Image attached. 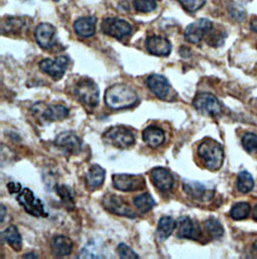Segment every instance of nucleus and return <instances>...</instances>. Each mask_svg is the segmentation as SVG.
Wrapping results in <instances>:
<instances>
[{
  "mask_svg": "<svg viewBox=\"0 0 257 259\" xmlns=\"http://www.w3.org/2000/svg\"><path fill=\"white\" fill-rule=\"evenodd\" d=\"M177 227H178L177 235L180 238L198 240L201 235L200 227L189 217H185V216L180 217L177 220Z\"/></svg>",
  "mask_w": 257,
  "mask_h": 259,
  "instance_id": "f3484780",
  "label": "nucleus"
},
{
  "mask_svg": "<svg viewBox=\"0 0 257 259\" xmlns=\"http://www.w3.org/2000/svg\"><path fill=\"white\" fill-rule=\"evenodd\" d=\"M146 48L151 55L157 57H167L172 51L171 42L167 38L158 35L148 37L146 40Z\"/></svg>",
  "mask_w": 257,
  "mask_h": 259,
  "instance_id": "2eb2a0df",
  "label": "nucleus"
},
{
  "mask_svg": "<svg viewBox=\"0 0 257 259\" xmlns=\"http://www.w3.org/2000/svg\"><path fill=\"white\" fill-rule=\"evenodd\" d=\"M207 233L214 239H219L224 234V229L222 224L215 218H209L204 223Z\"/></svg>",
  "mask_w": 257,
  "mask_h": 259,
  "instance_id": "c85d7f7f",
  "label": "nucleus"
},
{
  "mask_svg": "<svg viewBox=\"0 0 257 259\" xmlns=\"http://www.w3.org/2000/svg\"><path fill=\"white\" fill-rule=\"evenodd\" d=\"M103 206L109 212L119 215L135 218L136 213L131 209L128 204L120 197L113 194H107L103 198Z\"/></svg>",
  "mask_w": 257,
  "mask_h": 259,
  "instance_id": "9d476101",
  "label": "nucleus"
},
{
  "mask_svg": "<svg viewBox=\"0 0 257 259\" xmlns=\"http://www.w3.org/2000/svg\"><path fill=\"white\" fill-rule=\"evenodd\" d=\"M198 154L203 159L207 169L211 171L219 170L224 161V151L219 143L208 139L198 147Z\"/></svg>",
  "mask_w": 257,
  "mask_h": 259,
  "instance_id": "f03ea898",
  "label": "nucleus"
},
{
  "mask_svg": "<svg viewBox=\"0 0 257 259\" xmlns=\"http://www.w3.org/2000/svg\"><path fill=\"white\" fill-rule=\"evenodd\" d=\"M67 65H68V58L65 56H62L57 58L56 60L46 59L41 61L39 64V68L44 72L52 76L54 79L59 80L64 76Z\"/></svg>",
  "mask_w": 257,
  "mask_h": 259,
  "instance_id": "9b49d317",
  "label": "nucleus"
},
{
  "mask_svg": "<svg viewBox=\"0 0 257 259\" xmlns=\"http://www.w3.org/2000/svg\"><path fill=\"white\" fill-rule=\"evenodd\" d=\"M23 257H24V258H37V256H36L35 254H33V253H30V254H25Z\"/></svg>",
  "mask_w": 257,
  "mask_h": 259,
  "instance_id": "a19ab883",
  "label": "nucleus"
},
{
  "mask_svg": "<svg viewBox=\"0 0 257 259\" xmlns=\"http://www.w3.org/2000/svg\"><path fill=\"white\" fill-rule=\"evenodd\" d=\"M193 107L202 115L217 117L221 114L222 108L218 99L211 94H200L193 101Z\"/></svg>",
  "mask_w": 257,
  "mask_h": 259,
  "instance_id": "39448f33",
  "label": "nucleus"
},
{
  "mask_svg": "<svg viewBox=\"0 0 257 259\" xmlns=\"http://www.w3.org/2000/svg\"><path fill=\"white\" fill-rule=\"evenodd\" d=\"M250 28L257 33V18H253L250 22Z\"/></svg>",
  "mask_w": 257,
  "mask_h": 259,
  "instance_id": "58836bf2",
  "label": "nucleus"
},
{
  "mask_svg": "<svg viewBox=\"0 0 257 259\" xmlns=\"http://www.w3.org/2000/svg\"><path fill=\"white\" fill-rule=\"evenodd\" d=\"M253 248H254V250L257 252V241H255V243L253 244Z\"/></svg>",
  "mask_w": 257,
  "mask_h": 259,
  "instance_id": "37998d69",
  "label": "nucleus"
},
{
  "mask_svg": "<svg viewBox=\"0 0 257 259\" xmlns=\"http://www.w3.org/2000/svg\"><path fill=\"white\" fill-rule=\"evenodd\" d=\"M134 204L142 213L149 212L156 205L153 196L150 193H143L137 196L134 199Z\"/></svg>",
  "mask_w": 257,
  "mask_h": 259,
  "instance_id": "cd10ccee",
  "label": "nucleus"
},
{
  "mask_svg": "<svg viewBox=\"0 0 257 259\" xmlns=\"http://www.w3.org/2000/svg\"><path fill=\"white\" fill-rule=\"evenodd\" d=\"M253 219L257 221V205L254 207V209H253Z\"/></svg>",
  "mask_w": 257,
  "mask_h": 259,
  "instance_id": "79ce46f5",
  "label": "nucleus"
},
{
  "mask_svg": "<svg viewBox=\"0 0 257 259\" xmlns=\"http://www.w3.org/2000/svg\"><path fill=\"white\" fill-rule=\"evenodd\" d=\"M52 252L57 257H64L67 256L72 252L73 243L72 241L66 236H57L52 240L51 243Z\"/></svg>",
  "mask_w": 257,
  "mask_h": 259,
  "instance_id": "aec40b11",
  "label": "nucleus"
},
{
  "mask_svg": "<svg viewBox=\"0 0 257 259\" xmlns=\"http://www.w3.org/2000/svg\"><path fill=\"white\" fill-rule=\"evenodd\" d=\"M132 29V25L128 21L118 17H108L104 19L102 23L103 32L117 39H122L128 36L131 34Z\"/></svg>",
  "mask_w": 257,
  "mask_h": 259,
  "instance_id": "423d86ee",
  "label": "nucleus"
},
{
  "mask_svg": "<svg viewBox=\"0 0 257 259\" xmlns=\"http://www.w3.org/2000/svg\"><path fill=\"white\" fill-rule=\"evenodd\" d=\"M56 190L58 192V195L61 197L64 207L67 210H72L74 208V198L72 194V190L65 185H59L58 187H56Z\"/></svg>",
  "mask_w": 257,
  "mask_h": 259,
  "instance_id": "7c9ffc66",
  "label": "nucleus"
},
{
  "mask_svg": "<svg viewBox=\"0 0 257 259\" xmlns=\"http://www.w3.org/2000/svg\"><path fill=\"white\" fill-rule=\"evenodd\" d=\"M17 200L28 214L34 217L48 216V214L45 211L44 203L41 202V200L37 199L34 196L33 192L30 189L28 188L23 189L21 193L17 196Z\"/></svg>",
  "mask_w": 257,
  "mask_h": 259,
  "instance_id": "0eeeda50",
  "label": "nucleus"
},
{
  "mask_svg": "<svg viewBox=\"0 0 257 259\" xmlns=\"http://www.w3.org/2000/svg\"><path fill=\"white\" fill-rule=\"evenodd\" d=\"M106 171L99 165H93L87 175L85 183L90 190L99 189L105 181Z\"/></svg>",
  "mask_w": 257,
  "mask_h": 259,
  "instance_id": "4be33fe9",
  "label": "nucleus"
},
{
  "mask_svg": "<svg viewBox=\"0 0 257 259\" xmlns=\"http://www.w3.org/2000/svg\"><path fill=\"white\" fill-rule=\"evenodd\" d=\"M147 85L150 91L159 99L167 100L171 93V85L167 78L161 74H152L147 79Z\"/></svg>",
  "mask_w": 257,
  "mask_h": 259,
  "instance_id": "ddd939ff",
  "label": "nucleus"
},
{
  "mask_svg": "<svg viewBox=\"0 0 257 259\" xmlns=\"http://www.w3.org/2000/svg\"><path fill=\"white\" fill-rule=\"evenodd\" d=\"M56 27L50 23H40L35 29V39L45 50L52 49L56 45Z\"/></svg>",
  "mask_w": 257,
  "mask_h": 259,
  "instance_id": "f8f14e48",
  "label": "nucleus"
},
{
  "mask_svg": "<svg viewBox=\"0 0 257 259\" xmlns=\"http://www.w3.org/2000/svg\"><path fill=\"white\" fill-rule=\"evenodd\" d=\"M183 190L186 194L197 200H204L210 198L206 187L199 182L185 181L183 183Z\"/></svg>",
  "mask_w": 257,
  "mask_h": 259,
  "instance_id": "b1692460",
  "label": "nucleus"
},
{
  "mask_svg": "<svg viewBox=\"0 0 257 259\" xmlns=\"http://www.w3.org/2000/svg\"><path fill=\"white\" fill-rule=\"evenodd\" d=\"M2 238L15 251H20L22 248V238L16 226L10 225L2 232Z\"/></svg>",
  "mask_w": 257,
  "mask_h": 259,
  "instance_id": "5701e85b",
  "label": "nucleus"
},
{
  "mask_svg": "<svg viewBox=\"0 0 257 259\" xmlns=\"http://www.w3.org/2000/svg\"><path fill=\"white\" fill-rule=\"evenodd\" d=\"M113 184L117 190L124 192L141 191L146 187L145 179L140 175L115 174L113 175Z\"/></svg>",
  "mask_w": 257,
  "mask_h": 259,
  "instance_id": "6e6552de",
  "label": "nucleus"
},
{
  "mask_svg": "<svg viewBox=\"0 0 257 259\" xmlns=\"http://www.w3.org/2000/svg\"><path fill=\"white\" fill-rule=\"evenodd\" d=\"M56 145L69 154H77L81 149V142L72 132H64L58 135Z\"/></svg>",
  "mask_w": 257,
  "mask_h": 259,
  "instance_id": "dca6fc26",
  "label": "nucleus"
},
{
  "mask_svg": "<svg viewBox=\"0 0 257 259\" xmlns=\"http://www.w3.org/2000/svg\"><path fill=\"white\" fill-rule=\"evenodd\" d=\"M34 112H35L34 114H37V113L39 114L40 120L51 122V123L64 120L68 116V113H69L68 110L63 105H51L44 109H41V106H40V110L39 111L34 110Z\"/></svg>",
  "mask_w": 257,
  "mask_h": 259,
  "instance_id": "a211bd4d",
  "label": "nucleus"
},
{
  "mask_svg": "<svg viewBox=\"0 0 257 259\" xmlns=\"http://www.w3.org/2000/svg\"><path fill=\"white\" fill-rule=\"evenodd\" d=\"M229 13L231 14V16L235 19V20H238V21H242L245 17V11L243 10L242 7H240L239 5H236L234 3H231L229 8Z\"/></svg>",
  "mask_w": 257,
  "mask_h": 259,
  "instance_id": "e433bc0d",
  "label": "nucleus"
},
{
  "mask_svg": "<svg viewBox=\"0 0 257 259\" xmlns=\"http://www.w3.org/2000/svg\"><path fill=\"white\" fill-rule=\"evenodd\" d=\"M23 24H24V20L21 19L20 17H15V18L10 17L7 19L6 24H4V26H7L9 31H12L15 33L16 31H18L22 28Z\"/></svg>",
  "mask_w": 257,
  "mask_h": 259,
  "instance_id": "c9c22d12",
  "label": "nucleus"
},
{
  "mask_svg": "<svg viewBox=\"0 0 257 259\" xmlns=\"http://www.w3.org/2000/svg\"><path fill=\"white\" fill-rule=\"evenodd\" d=\"M4 215H5V208L3 205H1V222L3 223L4 220Z\"/></svg>",
  "mask_w": 257,
  "mask_h": 259,
  "instance_id": "ea45409f",
  "label": "nucleus"
},
{
  "mask_svg": "<svg viewBox=\"0 0 257 259\" xmlns=\"http://www.w3.org/2000/svg\"><path fill=\"white\" fill-rule=\"evenodd\" d=\"M143 140L149 147L158 148L165 141V133L158 127L150 126L143 131Z\"/></svg>",
  "mask_w": 257,
  "mask_h": 259,
  "instance_id": "412c9836",
  "label": "nucleus"
},
{
  "mask_svg": "<svg viewBox=\"0 0 257 259\" xmlns=\"http://www.w3.org/2000/svg\"><path fill=\"white\" fill-rule=\"evenodd\" d=\"M55 1H59V0H55Z\"/></svg>",
  "mask_w": 257,
  "mask_h": 259,
  "instance_id": "c03bdc74",
  "label": "nucleus"
},
{
  "mask_svg": "<svg viewBox=\"0 0 257 259\" xmlns=\"http://www.w3.org/2000/svg\"><path fill=\"white\" fill-rule=\"evenodd\" d=\"M176 221L170 216H164L160 219L158 228H157V235L160 241H165L175 230L176 228Z\"/></svg>",
  "mask_w": 257,
  "mask_h": 259,
  "instance_id": "393cba45",
  "label": "nucleus"
},
{
  "mask_svg": "<svg viewBox=\"0 0 257 259\" xmlns=\"http://www.w3.org/2000/svg\"><path fill=\"white\" fill-rule=\"evenodd\" d=\"M100 243L91 241L79 253L78 258H105V252Z\"/></svg>",
  "mask_w": 257,
  "mask_h": 259,
  "instance_id": "a878e982",
  "label": "nucleus"
},
{
  "mask_svg": "<svg viewBox=\"0 0 257 259\" xmlns=\"http://www.w3.org/2000/svg\"><path fill=\"white\" fill-rule=\"evenodd\" d=\"M136 10L142 13L152 12L157 8L156 0H134Z\"/></svg>",
  "mask_w": 257,
  "mask_h": 259,
  "instance_id": "473e14b6",
  "label": "nucleus"
},
{
  "mask_svg": "<svg viewBox=\"0 0 257 259\" xmlns=\"http://www.w3.org/2000/svg\"><path fill=\"white\" fill-rule=\"evenodd\" d=\"M97 18L94 16L81 17L74 21L73 28L77 35L81 37H91L96 32Z\"/></svg>",
  "mask_w": 257,
  "mask_h": 259,
  "instance_id": "6ab92c4d",
  "label": "nucleus"
},
{
  "mask_svg": "<svg viewBox=\"0 0 257 259\" xmlns=\"http://www.w3.org/2000/svg\"><path fill=\"white\" fill-rule=\"evenodd\" d=\"M251 212V206L246 202H239L233 205L230 211V216L234 220H243L249 216Z\"/></svg>",
  "mask_w": 257,
  "mask_h": 259,
  "instance_id": "c756f323",
  "label": "nucleus"
},
{
  "mask_svg": "<svg viewBox=\"0 0 257 259\" xmlns=\"http://www.w3.org/2000/svg\"><path fill=\"white\" fill-rule=\"evenodd\" d=\"M183 8L188 12H195L203 7L206 3V0H178Z\"/></svg>",
  "mask_w": 257,
  "mask_h": 259,
  "instance_id": "72a5a7b5",
  "label": "nucleus"
},
{
  "mask_svg": "<svg viewBox=\"0 0 257 259\" xmlns=\"http://www.w3.org/2000/svg\"><path fill=\"white\" fill-rule=\"evenodd\" d=\"M151 180L154 186L161 192H169L174 185L172 174L165 168H155L151 172Z\"/></svg>",
  "mask_w": 257,
  "mask_h": 259,
  "instance_id": "4468645a",
  "label": "nucleus"
},
{
  "mask_svg": "<svg viewBox=\"0 0 257 259\" xmlns=\"http://www.w3.org/2000/svg\"><path fill=\"white\" fill-rule=\"evenodd\" d=\"M76 98L87 107L96 108L100 102V90L97 83L89 78L79 79L74 87Z\"/></svg>",
  "mask_w": 257,
  "mask_h": 259,
  "instance_id": "7ed1b4c3",
  "label": "nucleus"
},
{
  "mask_svg": "<svg viewBox=\"0 0 257 259\" xmlns=\"http://www.w3.org/2000/svg\"><path fill=\"white\" fill-rule=\"evenodd\" d=\"M7 189L10 192V194H16L21 191V185L19 183L11 182L7 184Z\"/></svg>",
  "mask_w": 257,
  "mask_h": 259,
  "instance_id": "4c0bfd02",
  "label": "nucleus"
},
{
  "mask_svg": "<svg viewBox=\"0 0 257 259\" xmlns=\"http://www.w3.org/2000/svg\"><path fill=\"white\" fill-rule=\"evenodd\" d=\"M118 253L122 259H137L139 258L138 254L125 243H121L118 246Z\"/></svg>",
  "mask_w": 257,
  "mask_h": 259,
  "instance_id": "f704fd0d",
  "label": "nucleus"
},
{
  "mask_svg": "<svg viewBox=\"0 0 257 259\" xmlns=\"http://www.w3.org/2000/svg\"><path fill=\"white\" fill-rule=\"evenodd\" d=\"M254 187V180L252 175L247 171H241L237 177V189L241 193H248Z\"/></svg>",
  "mask_w": 257,
  "mask_h": 259,
  "instance_id": "bb28decb",
  "label": "nucleus"
},
{
  "mask_svg": "<svg viewBox=\"0 0 257 259\" xmlns=\"http://www.w3.org/2000/svg\"><path fill=\"white\" fill-rule=\"evenodd\" d=\"M103 140L119 149H128L135 144V136L132 131L122 126L110 128L103 135Z\"/></svg>",
  "mask_w": 257,
  "mask_h": 259,
  "instance_id": "20e7f679",
  "label": "nucleus"
},
{
  "mask_svg": "<svg viewBox=\"0 0 257 259\" xmlns=\"http://www.w3.org/2000/svg\"><path fill=\"white\" fill-rule=\"evenodd\" d=\"M105 102L113 110L128 109L137 104L138 95L127 84L117 83L106 91Z\"/></svg>",
  "mask_w": 257,
  "mask_h": 259,
  "instance_id": "f257e3e1",
  "label": "nucleus"
},
{
  "mask_svg": "<svg viewBox=\"0 0 257 259\" xmlns=\"http://www.w3.org/2000/svg\"><path fill=\"white\" fill-rule=\"evenodd\" d=\"M212 27H213V23L209 19L207 18L199 19L186 27L185 33H184L185 39L190 44L197 45L204 38V36L207 33L211 31Z\"/></svg>",
  "mask_w": 257,
  "mask_h": 259,
  "instance_id": "1a4fd4ad",
  "label": "nucleus"
},
{
  "mask_svg": "<svg viewBox=\"0 0 257 259\" xmlns=\"http://www.w3.org/2000/svg\"><path fill=\"white\" fill-rule=\"evenodd\" d=\"M243 148L250 154L257 152V135L253 133H246L242 138Z\"/></svg>",
  "mask_w": 257,
  "mask_h": 259,
  "instance_id": "2f4dec72",
  "label": "nucleus"
}]
</instances>
